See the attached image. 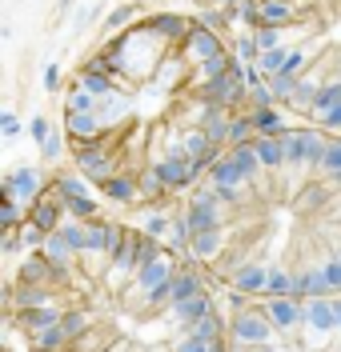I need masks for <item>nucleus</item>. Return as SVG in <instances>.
I'll return each instance as SVG.
<instances>
[{
	"label": "nucleus",
	"mask_w": 341,
	"mask_h": 352,
	"mask_svg": "<svg viewBox=\"0 0 341 352\" xmlns=\"http://www.w3.org/2000/svg\"><path fill=\"white\" fill-rule=\"evenodd\" d=\"M61 129L101 197L149 208L185 197L249 136V68L205 21L153 12L105 36L68 76Z\"/></svg>",
	"instance_id": "nucleus-1"
},
{
	"label": "nucleus",
	"mask_w": 341,
	"mask_h": 352,
	"mask_svg": "<svg viewBox=\"0 0 341 352\" xmlns=\"http://www.w3.org/2000/svg\"><path fill=\"white\" fill-rule=\"evenodd\" d=\"M28 352H225L229 320L189 252L89 208L48 212L8 280Z\"/></svg>",
	"instance_id": "nucleus-2"
},
{
	"label": "nucleus",
	"mask_w": 341,
	"mask_h": 352,
	"mask_svg": "<svg viewBox=\"0 0 341 352\" xmlns=\"http://www.w3.org/2000/svg\"><path fill=\"white\" fill-rule=\"evenodd\" d=\"M181 241L237 300L341 296V132L241 136L181 197Z\"/></svg>",
	"instance_id": "nucleus-3"
},
{
	"label": "nucleus",
	"mask_w": 341,
	"mask_h": 352,
	"mask_svg": "<svg viewBox=\"0 0 341 352\" xmlns=\"http://www.w3.org/2000/svg\"><path fill=\"white\" fill-rule=\"evenodd\" d=\"M237 56L305 124L341 132V0H229Z\"/></svg>",
	"instance_id": "nucleus-4"
},
{
	"label": "nucleus",
	"mask_w": 341,
	"mask_h": 352,
	"mask_svg": "<svg viewBox=\"0 0 341 352\" xmlns=\"http://www.w3.org/2000/svg\"><path fill=\"white\" fill-rule=\"evenodd\" d=\"M225 352H341V296L237 300Z\"/></svg>",
	"instance_id": "nucleus-5"
}]
</instances>
